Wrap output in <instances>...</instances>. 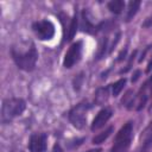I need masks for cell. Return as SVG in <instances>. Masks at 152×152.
<instances>
[{"label": "cell", "mask_w": 152, "mask_h": 152, "mask_svg": "<svg viewBox=\"0 0 152 152\" xmlns=\"http://www.w3.org/2000/svg\"><path fill=\"white\" fill-rule=\"evenodd\" d=\"M90 106L88 103H80L69 112V120L74 127H76L77 129H82L86 126L87 112Z\"/></svg>", "instance_id": "4"}, {"label": "cell", "mask_w": 152, "mask_h": 152, "mask_svg": "<svg viewBox=\"0 0 152 152\" xmlns=\"http://www.w3.org/2000/svg\"><path fill=\"white\" fill-rule=\"evenodd\" d=\"M108 95H109L108 87L100 88V89L96 91V94H95V103H96V104H103L104 102H107Z\"/></svg>", "instance_id": "9"}, {"label": "cell", "mask_w": 152, "mask_h": 152, "mask_svg": "<svg viewBox=\"0 0 152 152\" xmlns=\"http://www.w3.org/2000/svg\"><path fill=\"white\" fill-rule=\"evenodd\" d=\"M81 52H82V42H76L74 43L69 50L66 51L65 56H64V61H63V65L65 68H71L74 66L81 58Z\"/></svg>", "instance_id": "6"}, {"label": "cell", "mask_w": 152, "mask_h": 152, "mask_svg": "<svg viewBox=\"0 0 152 152\" xmlns=\"http://www.w3.org/2000/svg\"><path fill=\"white\" fill-rule=\"evenodd\" d=\"M150 83H152V77H151V81H150Z\"/></svg>", "instance_id": "21"}, {"label": "cell", "mask_w": 152, "mask_h": 152, "mask_svg": "<svg viewBox=\"0 0 152 152\" xmlns=\"http://www.w3.org/2000/svg\"><path fill=\"white\" fill-rule=\"evenodd\" d=\"M112 132H113V126H109L106 131L99 133L97 135H95V137L93 138V144H101V142H103V141L110 135Z\"/></svg>", "instance_id": "12"}, {"label": "cell", "mask_w": 152, "mask_h": 152, "mask_svg": "<svg viewBox=\"0 0 152 152\" xmlns=\"http://www.w3.org/2000/svg\"><path fill=\"white\" fill-rule=\"evenodd\" d=\"M12 57L19 69L25 70V71H32L36 66L38 53H37L34 45L32 44L31 48H28V50H26L24 52L12 49Z\"/></svg>", "instance_id": "1"}, {"label": "cell", "mask_w": 152, "mask_h": 152, "mask_svg": "<svg viewBox=\"0 0 152 152\" xmlns=\"http://www.w3.org/2000/svg\"><path fill=\"white\" fill-rule=\"evenodd\" d=\"M87 152H96V151H93V150H90V151H87Z\"/></svg>", "instance_id": "19"}, {"label": "cell", "mask_w": 152, "mask_h": 152, "mask_svg": "<svg viewBox=\"0 0 152 152\" xmlns=\"http://www.w3.org/2000/svg\"><path fill=\"white\" fill-rule=\"evenodd\" d=\"M53 152H62V148H61L59 144H56V145L53 146Z\"/></svg>", "instance_id": "17"}, {"label": "cell", "mask_w": 152, "mask_h": 152, "mask_svg": "<svg viewBox=\"0 0 152 152\" xmlns=\"http://www.w3.org/2000/svg\"><path fill=\"white\" fill-rule=\"evenodd\" d=\"M132 135H133V122L128 121L116 133L115 141L110 152H125L131 144Z\"/></svg>", "instance_id": "3"}, {"label": "cell", "mask_w": 152, "mask_h": 152, "mask_svg": "<svg viewBox=\"0 0 152 152\" xmlns=\"http://www.w3.org/2000/svg\"><path fill=\"white\" fill-rule=\"evenodd\" d=\"M139 75H140V71H139V70H137V71H135V74H134V77H132V82H135V81L138 80Z\"/></svg>", "instance_id": "16"}, {"label": "cell", "mask_w": 152, "mask_h": 152, "mask_svg": "<svg viewBox=\"0 0 152 152\" xmlns=\"http://www.w3.org/2000/svg\"><path fill=\"white\" fill-rule=\"evenodd\" d=\"M151 69H152V59L150 61V63H148V65H147V69H146V71H147V72H150V71H151Z\"/></svg>", "instance_id": "18"}, {"label": "cell", "mask_w": 152, "mask_h": 152, "mask_svg": "<svg viewBox=\"0 0 152 152\" xmlns=\"http://www.w3.org/2000/svg\"><path fill=\"white\" fill-rule=\"evenodd\" d=\"M151 147H152V134H150V135L146 138V140H145V142H144V145H142L140 152H148Z\"/></svg>", "instance_id": "15"}, {"label": "cell", "mask_w": 152, "mask_h": 152, "mask_svg": "<svg viewBox=\"0 0 152 152\" xmlns=\"http://www.w3.org/2000/svg\"><path fill=\"white\" fill-rule=\"evenodd\" d=\"M26 103L23 99H17V97H12V99H6L2 102V107H1V120L2 122H7L10 120H12L15 116H19L23 114V112L25 110Z\"/></svg>", "instance_id": "2"}, {"label": "cell", "mask_w": 152, "mask_h": 152, "mask_svg": "<svg viewBox=\"0 0 152 152\" xmlns=\"http://www.w3.org/2000/svg\"><path fill=\"white\" fill-rule=\"evenodd\" d=\"M151 93H152V83H151Z\"/></svg>", "instance_id": "20"}, {"label": "cell", "mask_w": 152, "mask_h": 152, "mask_svg": "<svg viewBox=\"0 0 152 152\" xmlns=\"http://www.w3.org/2000/svg\"><path fill=\"white\" fill-rule=\"evenodd\" d=\"M125 84H126V78H121V80L116 81V82L113 84V95H114V96H118V95L120 94V91L124 89Z\"/></svg>", "instance_id": "14"}, {"label": "cell", "mask_w": 152, "mask_h": 152, "mask_svg": "<svg viewBox=\"0 0 152 152\" xmlns=\"http://www.w3.org/2000/svg\"><path fill=\"white\" fill-rule=\"evenodd\" d=\"M28 148L31 152H45L46 150V135L44 133H36L31 135Z\"/></svg>", "instance_id": "7"}, {"label": "cell", "mask_w": 152, "mask_h": 152, "mask_svg": "<svg viewBox=\"0 0 152 152\" xmlns=\"http://www.w3.org/2000/svg\"><path fill=\"white\" fill-rule=\"evenodd\" d=\"M140 1L139 0H134V1H131L129 5H128V12H127V17H126V20L129 21L138 12L139 7H140Z\"/></svg>", "instance_id": "10"}, {"label": "cell", "mask_w": 152, "mask_h": 152, "mask_svg": "<svg viewBox=\"0 0 152 152\" xmlns=\"http://www.w3.org/2000/svg\"><path fill=\"white\" fill-rule=\"evenodd\" d=\"M36 36L42 40H49L55 34V26L50 20H40L32 26Z\"/></svg>", "instance_id": "5"}, {"label": "cell", "mask_w": 152, "mask_h": 152, "mask_svg": "<svg viewBox=\"0 0 152 152\" xmlns=\"http://www.w3.org/2000/svg\"><path fill=\"white\" fill-rule=\"evenodd\" d=\"M77 23H78V20H77V15L75 14V15L72 17L71 21H70V25H69V27H68L66 40H71V39L74 38V36L76 34V31H77Z\"/></svg>", "instance_id": "11"}, {"label": "cell", "mask_w": 152, "mask_h": 152, "mask_svg": "<svg viewBox=\"0 0 152 152\" xmlns=\"http://www.w3.org/2000/svg\"><path fill=\"white\" fill-rule=\"evenodd\" d=\"M124 7H125V2L122 0H113V1H110L108 4V8L110 10V12H113L115 14L121 13Z\"/></svg>", "instance_id": "13"}, {"label": "cell", "mask_w": 152, "mask_h": 152, "mask_svg": "<svg viewBox=\"0 0 152 152\" xmlns=\"http://www.w3.org/2000/svg\"><path fill=\"white\" fill-rule=\"evenodd\" d=\"M112 114H113V112H112V109L108 108V107L101 109V110L96 114V116L94 118V120H93L91 131H97V129L102 128V127L107 124V121L112 118Z\"/></svg>", "instance_id": "8"}]
</instances>
